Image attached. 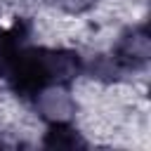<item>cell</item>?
Here are the masks:
<instances>
[{"label":"cell","mask_w":151,"mask_h":151,"mask_svg":"<svg viewBox=\"0 0 151 151\" xmlns=\"http://www.w3.org/2000/svg\"><path fill=\"white\" fill-rule=\"evenodd\" d=\"M45 146H57V149L66 146V149H76V146H85V142L80 139V134H78L73 127H68V125H64V123H54V125L50 127L47 137H45Z\"/></svg>","instance_id":"cell-3"},{"label":"cell","mask_w":151,"mask_h":151,"mask_svg":"<svg viewBox=\"0 0 151 151\" xmlns=\"http://www.w3.org/2000/svg\"><path fill=\"white\" fill-rule=\"evenodd\" d=\"M28 28L14 21L0 33V76L19 97H38L47 87L66 85L80 71V59L66 50L26 45Z\"/></svg>","instance_id":"cell-1"},{"label":"cell","mask_w":151,"mask_h":151,"mask_svg":"<svg viewBox=\"0 0 151 151\" xmlns=\"http://www.w3.org/2000/svg\"><path fill=\"white\" fill-rule=\"evenodd\" d=\"M146 54H149V42H146V33L142 31L139 35L132 33L130 38H125L118 45L116 61L120 66H125V68H134V66H139V64L146 61Z\"/></svg>","instance_id":"cell-2"}]
</instances>
